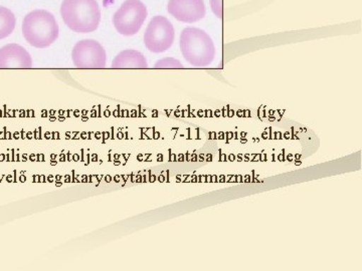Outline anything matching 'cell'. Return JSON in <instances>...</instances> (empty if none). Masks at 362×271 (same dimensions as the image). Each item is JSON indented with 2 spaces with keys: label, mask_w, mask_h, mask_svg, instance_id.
I'll use <instances>...</instances> for the list:
<instances>
[{
  "label": "cell",
  "mask_w": 362,
  "mask_h": 271,
  "mask_svg": "<svg viewBox=\"0 0 362 271\" xmlns=\"http://www.w3.org/2000/svg\"><path fill=\"white\" fill-rule=\"evenodd\" d=\"M61 16L73 32L90 33L99 28L101 9L97 0H63Z\"/></svg>",
  "instance_id": "obj_1"
},
{
  "label": "cell",
  "mask_w": 362,
  "mask_h": 271,
  "mask_svg": "<svg viewBox=\"0 0 362 271\" xmlns=\"http://www.w3.org/2000/svg\"><path fill=\"white\" fill-rule=\"evenodd\" d=\"M59 25L54 14L45 9H35L23 20V35L35 49H45L59 37Z\"/></svg>",
  "instance_id": "obj_2"
},
{
  "label": "cell",
  "mask_w": 362,
  "mask_h": 271,
  "mask_svg": "<svg viewBox=\"0 0 362 271\" xmlns=\"http://www.w3.org/2000/svg\"><path fill=\"white\" fill-rule=\"evenodd\" d=\"M180 51L189 65L204 68L213 63L216 58L214 40L204 30L187 28L181 32Z\"/></svg>",
  "instance_id": "obj_3"
},
{
  "label": "cell",
  "mask_w": 362,
  "mask_h": 271,
  "mask_svg": "<svg viewBox=\"0 0 362 271\" xmlns=\"http://www.w3.org/2000/svg\"><path fill=\"white\" fill-rule=\"evenodd\" d=\"M147 14V7L141 0H125L114 13V28L125 37L134 35L141 30Z\"/></svg>",
  "instance_id": "obj_4"
},
{
  "label": "cell",
  "mask_w": 362,
  "mask_h": 271,
  "mask_svg": "<svg viewBox=\"0 0 362 271\" xmlns=\"http://www.w3.org/2000/svg\"><path fill=\"white\" fill-rule=\"evenodd\" d=\"M175 39V28L165 16H156L151 18L144 33V44L149 52L161 54L168 51Z\"/></svg>",
  "instance_id": "obj_5"
},
{
  "label": "cell",
  "mask_w": 362,
  "mask_h": 271,
  "mask_svg": "<svg viewBox=\"0 0 362 271\" xmlns=\"http://www.w3.org/2000/svg\"><path fill=\"white\" fill-rule=\"evenodd\" d=\"M71 61L78 68H106L107 54L103 45L94 40L78 42L71 51Z\"/></svg>",
  "instance_id": "obj_6"
},
{
  "label": "cell",
  "mask_w": 362,
  "mask_h": 271,
  "mask_svg": "<svg viewBox=\"0 0 362 271\" xmlns=\"http://www.w3.org/2000/svg\"><path fill=\"white\" fill-rule=\"evenodd\" d=\"M168 11L175 20L185 23H194L206 16L204 0H169Z\"/></svg>",
  "instance_id": "obj_7"
},
{
  "label": "cell",
  "mask_w": 362,
  "mask_h": 271,
  "mask_svg": "<svg viewBox=\"0 0 362 271\" xmlns=\"http://www.w3.org/2000/svg\"><path fill=\"white\" fill-rule=\"evenodd\" d=\"M30 52L20 44H9L0 49V68H32Z\"/></svg>",
  "instance_id": "obj_8"
},
{
  "label": "cell",
  "mask_w": 362,
  "mask_h": 271,
  "mask_svg": "<svg viewBox=\"0 0 362 271\" xmlns=\"http://www.w3.org/2000/svg\"><path fill=\"white\" fill-rule=\"evenodd\" d=\"M111 66L112 68H146L148 64L141 52L126 49L117 54Z\"/></svg>",
  "instance_id": "obj_9"
},
{
  "label": "cell",
  "mask_w": 362,
  "mask_h": 271,
  "mask_svg": "<svg viewBox=\"0 0 362 271\" xmlns=\"http://www.w3.org/2000/svg\"><path fill=\"white\" fill-rule=\"evenodd\" d=\"M16 18L11 9L0 6V40L6 39L13 32Z\"/></svg>",
  "instance_id": "obj_10"
},
{
  "label": "cell",
  "mask_w": 362,
  "mask_h": 271,
  "mask_svg": "<svg viewBox=\"0 0 362 271\" xmlns=\"http://www.w3.org/2000/svg\"><path fill=\"white\" fill-rule=\"evenodd\" d=\"M156 68H182L183 65L180 61L173 58H165L159 59L154 65Z\"/></svg>",
  "instance_id": "obj_11"
},
{
  "label": "cell",
  "mask_w": 362,
  "mask_h": 271,
  "mask_svg": "<svg viewBox=\"0 0 362 271\" xmlns=\"http://www.w3.org/2000/svg\"><path fill=\"white\" fill-rule=\"evenodd\" d=\"M211 11L216 18L223 20V0H209Z\"/></svg>",
  "instance_id": "obj_12"
}]
</instances>
